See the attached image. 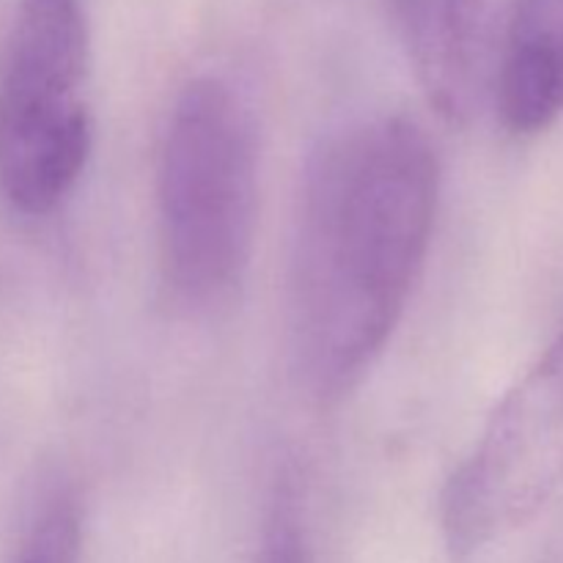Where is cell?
Here are the masks:
<instances>
[{"mask_svg": "<svg viewBox=\"0 0 563 563\" xmlns=\"http://www.w3.org/2000/svg\"><path fill=\"white\" fill-rule=\"evenodd\" d=\"M253 563H313L306 498L295 467H280L275 478Z\"/></svg>", "mask_w": 563, "mask_h": 563, "instance_id": "cell-7", "label": "cell"}, {"mask_svg": "<svg viewBox=\"0 0 563 563\" xmlns=\"http://www.w3.org/2000/svg\"><path fill=\"white\" fill-rule=\"evenodd\" d=\"M88 25L80 0H20L0 58V190L49 214L91 154Z\"/></svg>", "mask_w": 563, "mask_h": 563, "instance_id": "cell-3", "label": "cell"}, {"mask_svg": "<svg viewBox=\"0 0 563 563\" xmlns=\"http://www.w3.org/2000/svg\"><path fill=\"white\" fill-rule=\"evenodd\" d=\"M390 11L423 97L445 121H465L487 69L484 0H390Z\"/></svg>", "mask_w": 563, "mask_h": 563, "instance_id": "cell-5", "label": "cell"}, {"mask_svg": "<svg viewBox=\"0 0 563 563\" xmlns=\"http://www.w3.org/2000/svg\"><path fill=\"white\" fill-rule=\"evenodd\" d=\"M506 126L533 135L563 115V0H515L500 55Z\"/></svg>", "mask_w": 563, "mask_h": 563, "instance_id": "cell-6", "label": "cell"}, {"mask_svg": "<svg viewBox=\"0 0 563 563\" xmlns=\"http://www.w3.org/2000/svg\"><path fill=\"white\" fill-rule=\"evenodd\" d=\"M157 196L174 295L196 311L231 300L253 256L258 152L251 113L218 77L187 82L176 99Z\"/></svg>", "mask_w": 563, "mask_h": 563, "instance_id": "cell-2", "label": "cell"}, {"mask_svg": "<svg viewBox=\"0 0 563 563\" xmlns=\"http://www.w3.org/2000/svg\"><path fill=\"white\" fill-rule=\"evenodd\" d=\"M563 493V335L489 418L443 493V533L460 559L517 531Z\"/></svg>", "mask_w": 563, "mask_h": 563, "instance_id": "cell-4", "label": "cell"}, {"mask_svg": "<svg viewBox=\"0 0 563 563\" xmlns=\"http://www.w3.org/2000/svg\"><path fill=\"white\" fill-rule=\"evenodd\" d=\"M80 506L69 489L58 487L42 500L27 526L16 563H80Z\"/></svg>", "mask_w": 563, "mask_h": 563, "instance_id": "cell-8", "label": "cell"}, {"mask_svg": "<svg viewBox=\"0 0 563 563\" xmlns=\"http://www.w3.org/2000/svg\"><path fill=\"white\" fill-rule=\"evenodd\" d=\"M440 168L401 115L350 124L313 152L289 269L295 372L317 401L350 394L394 335L432 245Z\"/></svg>", "mask_w": 563, "mask_h": 563, "instance_id": "cell-1", "label": "cell"}]
</instances>
